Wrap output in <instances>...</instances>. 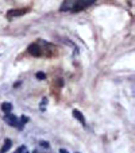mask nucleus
<instances>
[{
  "instance_id": "obj_1",
  "label": "nucleus",
  "mask_w": 135,
  "mask_h": 153,
  "mask_svg": "<svg viewBox=\"0 0 135 153\" xmlns=\"http://www.w3.org/2000/svg\"><path fill=\"white\" fill-rule=\"evenodd\" d=\"M95 1L96 0H76L75 3H73V6H72V11L73 12H80V11H83V10L91 7Z\"/></svg>"
},
{
  "instance_id": "obj_2",
  "label": "nucleus",
  "mask_w": 135,
  "mask_h": 153,
  "mask_svg": "<svg viewBox=\"0 0 135 153\" xmlns=\"http://www.w3.org/2000/svg\"><path fill=\"white\" fill-rule=\"evenodd\" d=\"M4 121L7 122V123L10 125V126H14V127H19V129H22L23 127V125H22V122H20V119H18L15 115H12L11 113L6 114L4 115Z\"/></svg>"
},
{
  "instance_id": "obj_3",
  "label": "nucleus",
  "mask_w": 135,
  "mask_h": 153,
  "mask_svg": "<svg viewBox=\"0 0 135 153\" xmlns=\"http://www.w3.org/2000/svg\"><path fill=\"white\" fill-rule=\"evenodd\" d=\"M27 50H29V53L31 56H34V57H39V56L42 54V52H41V48H39V45H38V43H31Z\"/></svg>"
},
{
  "instance_id": "obj_4",
  "label": "nucleus",
  "mask_w": 135,
  "mask_h": 153,
  "mask_svg": "<svg viewBox=\"0 0 135 153\" xmlns=\"http://www.w3.org/2000/svg\"><path fill=\"white\" fill-rule=\"evenodd\" d=\"M26 12H27L26 8H23V10H10V11L7 12V16L8 18H18V16L24 15Z\"/></svg>"
},
{
  "instance_id": "obj_5",
  "label": "nucleus",
  "mask_w": 135,
  "mask_h": 153,
  "mask_svg": "<svg viewBox=\"0 0 135 153\" xmlns=\"http://www.w3.org/2000/svg\"><path fill=\"white\" fill-rule=\"evenodd\" d=\"M72 114H73V117H75V118L77 119L81 125H84V126H85V118H84V115L80 113V111H78V110H73Z\"/></svg>"
},
{
  "instance_id": "obj_6",
  "label": "nucleus",
  "mask_w": 135,
  "mask_h": 153,
  "mask_svg": "<svg viewBox=\"0 0 135 153\" xmlns=\"http://www.w3.org/2000/svg\"><path fill=\"white\" fill-rule=\"evenodd\" d=\"M11 146H12V141L10 138H7L6 141H4V145H3V148L0 149V153H6L8 149H11Z\"/></svg>"
},
{
  "instance_id": "obj_7",
  "label": "nucleus",
  "mask_w": 135,
  "mask_h": 153,
  "mask_svg": "<svg viewBox=\"0 0 135 153\" xmlns=\"http://www.w3.org/2000/svg\"><path fill=\"white\" fill-rule=\"evenodd\" d=\"M1 110H3L6 114L11 113V110H12V104H11V103H8V102H4V103H1Z\"/></svg>"
},
{
  "instance_id": "obj_8",
  "label": "nucleus",
  "mask_w": 135,
  "mask_h": 153,
  "mask_svg": "<svg viewBox=\"0 0 135 153\" xmlns=\"http://www.w3.org/2000/svg\"><path fill=\"white\" fill-rule=\"evenodd\" d=\"M46 104H47V98H45L42 102H41V104H39L41 111H45V110H46Z\"/></svg>"
},
{
  "instance_id": "obj_9",
  "label": "nucleus",
  "mask_w": 135,
  "mask_h": 153,
  "mask_svg": "<svg viewBox=\"0 0 135 153\" xmlns=\"http://www.w3.org/2000/svg\"><path fill=\"white\" fill-rule=\"evenodd\" d=\"M37 79H38V80H45V79H46V73L38 72V73H37Z\"/></svg>"
},
{
  "instance_id": "obj_10",
  "label": "nucleus",
  "mask_w": 135,
  "mask_h": 153,
  "mask_svg": "<svg viewBox=\"0 0 135 153\" xmlns=\"http://www.w3.org/2000/svg\"><path fill=\"white\" fill-rule=\"evenodd\" d=\"M16 153H29V150H27V148L24 146H20V148H18V150H16Z\"/></svg>"
},
{
  "instance_id": "obj_11",
  "label": "nucleus",
  "mask_w": 135,
  "mask_h": 153,
  "mask_svg": "<svg viewBox=\"0 0 135 153\" xmlns=\"http://www.w3.org/2000/svg\"><path fill=\"white\" fill-rule=\"evenodd\" d=\"M60 153H68V150L66 149H60Z\"/></svg>"
},
{
  "instance_id": "obj_12",
  "label": "nucleus",
  "mask_w": 135,
  "mask_h": 153,
  "mask_svg": "<svg viewBox=\"0 0 135 153\" xmlns=\"http://www.w3.org/2000/svg\"><path fill=\"white\" fill-rule=\"evenodd\" d=\"M76 153H78V152H76Z\"/></svg>"
}]
</instances>
